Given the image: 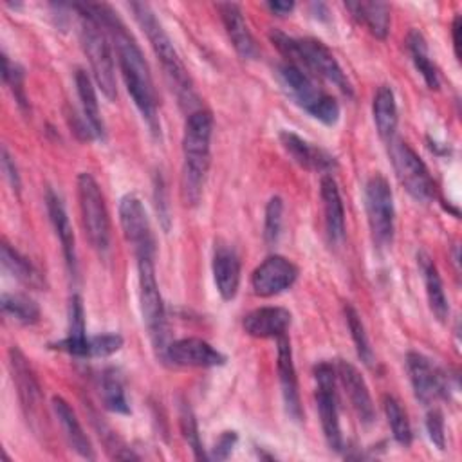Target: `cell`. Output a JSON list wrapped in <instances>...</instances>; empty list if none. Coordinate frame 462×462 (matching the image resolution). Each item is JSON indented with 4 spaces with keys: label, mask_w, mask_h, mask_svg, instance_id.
I'll return each mask as SVG.
<instances>
[{
    "label": "cell",
    "mask_w": 462,
    "mask_h": 462,
    "mask_svg": "<svg viewBox=\"0 0 462 462\" xmlns=\"http://www.w3.org/2000/svg\"><path fill=\"white\" fill-rule=\"evenodd\" d=\"M88 11L96 16V20L106 31L121 69V76L125 79L126 90L132 96L139 114L146 121L152 134H161L159 112H157V94L153 88V79L150 74V67L143 56L141 47L137 45L132 32L121 22V18L112 11L106 4H87Z\"/></svg>",
    "instance_id": "1"
},
{
    "label": "cell",
    "mask_w": 462,
    "mask_h": 462,
    "mask_svg": "<svg viewBox=\"0 0 462 462\" xmlns=\"http://www.w3.org/2000/svg\"><path fill=\"white\" fill-rule=\"evenodd\" d=\"M336 375H337L339 383L343 384L345 393L348 395V401H350L359 422L365 426H370L375 420V408H374L368 386H366L363 375L359 374V370L346 361H337Z\"/></svg>",
    "instance_id": "17"
},
{
    "label": "cell",
    "mask_w": 462,
    "mask_h": 462,
    "mask_svg": "<svg viewBox=\"0 0 462 462\" xmlns=\"http://www.w3.org/2000/svg\"><path fill=\"white\" fill-rule=\"evenodd\" d=\"M282 215H283V202L280 197H271L265 206V220H263V240L273 245L280 238L282 231Z\"/></svg>",
    "instance_id": "39"
},
{
    "label": "cell",
    "mask_w": 462,
    "mask_h": 462,
    "mask_svg": "<svg viewBox=\"0 0 462 462\" xmlns=\"http://www.w3.org/2000/svg\"><path fill=\"white\" fill-rule=\"evenodd\" d=\"M137 258V282H139V309L143 321L148 328L152 343L159 348L164 345L166 336V312L162 296L155 280L153 256Z\"/></svg>",
    "instance_id": "10"
},
{
    "label": "cell",
    "mask_w": 462,
    "mask_h": 462,
    "mask_svg": "<svg viewBox=\"0 0 462 462\" xmlns=\"http://www.w3.org/2000/svg\"><path fill=\"white\" fill-rule=\"evenodd\" d=\"M235 444H236V433H235V431H224V433L218 437V440L215 442L211 458L226 460V458L231 455Z\"/></svg>",
    "instance_id": "42"
},
{
    "label": "cell",
    "mask_w": 462,
    "mask_h": 462,
    "mask_svg": "<svg viewBox=\"0 0 462 462\" xmlns=\"http://www.w3.org/2000/svg\"><path fill=\"white\" fill-rule=\"evenodd\" d=\"M388 153L399 182L419 202H430L435 197V182L417 152L397 135L386 143Z\"/></svg>",
    "instance_id": "9"
},
{
    "label": "cell",
    "mask_w": 462,
    "mask_h": 462,
    "mask_svg": "<svg viewBox=\"0 0 462 462\" xmlns=\"http://www.w3.org/2000/svg\"><path fill=\"white\" fill-rule=\"evenodd\" d=\"M45 204H47V211H49V218L54 227V233L61 244L67 267L72 273H76V240H74V231H72L69 215L65 211L63 200L54 189L49 188L45 193Z\"/></svg>",
    "instance_id": "24"
},
{
    "label": "cell",
    "mask_w": 462,
    "mask_h": 462,
    "mask_svg": "<svg viewBox=\"0 0 462 462\" xmlns=\"http://www.w3.org/2000/svg\"><path fill=\"white\" fill-rule=\"evenodd\" d=\"M345 318H346V325H348V330H350V336H352V341L356 345V352H357L359 359L366 366H372L374 359H375L374 350L370 346L368 336L365 332V325H363L357 310L352 305H345Z\"/></svg>",
    "instance_id": "37"
},
{
    "label": "cell",
    "mask_w": 462,
    "mask_h": 462,
    "mask_svg": "<svg viewBox=\"0 0 462 462\" xmlns=\"http://www.w3.org/2000/svg\"><path fill=\"white\" fill-rule=\"evenodd\" d=\"M291 325V312L283 307H260L244 316L242 327L253 337H280L285 336Z\"/></svg>",
    "instance_id": "21"
},
{
    "label": "cell",
    "mask_w": 462,
    "mask_h": 462,
    "mask_svg": "<svg viewBox=\"0 0 462 462\" xmlns=\"http://www.w3.org/2000/svg\"><path fill=\"white\" fill-rule=\"evenodd\" d=\"M74 79H76L78 97H79V103H81L83 119L90 126L96 139H105V123H103L99 105H97V97H96V92H94V87H92V81H90L88 74L85 70L78 69Z\"/></svg>",
    "instance_id": "29"
},
{
    "label": "cell",
    "mask_w": 462,
    "mask_h": 462,
    "mask_svg": "<svg viewBox=\"0 0 462 462\" xmlns=\"http://www.w3.org/2000/svg\"><path fill=\"white\" fill-rule=\"evenodd\" d=\"M462 20L460 16L457 14L455 20H453V25H451V36H453V49H455V56L457 60H460V31H462Z\"/></svg>",
    "instance_id": "45"
},
{
    "label": "cell",
    "mask_w": 462,
    "mask_h": 462,
    "mask_svg": "<svg viewBox=\"0 0 462 462\" xmlns=\"http://www.w3.org/2000/svg\"><path fill=\"white\" fill-rule=\"evenodd\" d=\"M278 76L296 105H300L312 117L321 121L323 125H336L339 119V105L337 101L321 90L314 79L298 65L285 61L278 67Z\"/></svg>",
    "instance_id": "6"
},
{
    "label": "cell",
    "mask_w": 462,
    "mask_h": 462,
    "mask_svg": "<svg viewBox=\"0 0 462 462\" xmlns=\"http://www.w3.org/2000/svg\"><path fill=\"white\" fill-rule=\"evenodd\" d=\"M269 38L274 47L287 58V61L298 67L303 65V70L314 72L316 76L337 87L341 92L352 96V87L346 79V74L323 42L316 38H292L282 31H271Z\"/></svg>",
    "instance_id": "4"
},
{
    "label": "cell",
    "mask_w": 462,
    "mask_h": 462,
    "mask_svg": "<svg viewBox=\"0 0 462 462\" xmlns=\"http://www.w3.org/2000/svg\"><path fill=\"white\" fill-rule=\"evenodd\" d=\"M179 419H180V431H182V437H184V440L188 442V446L191 448L195 458H199V460L209 458V457L204 453V448H202V442H200V435H199V428H197V420H195V415H193V411H191V408H189L188 404H182V406H180Z\"/></svg>",
    "instance_id": "38"
},
{
    "label": "cell",
    "mask_w": 462,
    "mask_h": 462,
    "mask_svg": "<svg viewBox=\"0 0 462 462\" xmlns=\"http://www.w3.org/2000/svg\"><path fill=\"white\" fill-rule=\"evenodd\" d=\"M345 7L352 13V16L363 23L375 38L384 40L390 31V5L384 2H346Z\"/></svg>",
    "instance_id": "27"
},
{
    "label": "cell",
    "mask_w": 462,
    "mask_h": 462,
    "mask_svg": "<svg viewBox=\"0 0 462 462\" xmlns=\"http://www.w3.org/2000/svg\"><path fill=\"white\" fill-rule=\"evenodd\" d=\"M78 202L81 224L90 245L105 254L110 247V218L99 184L90 173L78 175Z\"/></svg>",
    "instance_id": "7"
},
{
    "label": "cell",
    "mask_w": 462,
    "mask_h": 462,
    "mask_svg": "<svg viewBox=\"0 0 462 462\" xmlns=\"http://www.w3.org/2000/svg\"><path fill=\"white\" fill-rule=\"evenodd\" d=\"M213 134V117L208 110L197 108L189 112L184 123L182 135V175L180 195L186 206H197L200 202L204 182L209 168V148Z\"/></svg>",
    "instance_id": "2"
},
{
    "label": "cell",
    "mask_w": 462,
    "mask_h": 462,
    "mask_svg": "<svg viewBox=\"0 0 462 462\" xmlns=\"http://www.w3.org/2000/svg\"><path fill=\"white\" fill-rule=\"evenodd\" d=\"M278 377L282 386V397L285 402V410L292 420H301V402L298 392V377L292 361V348L287 336H280L278 339Z\"/></svg>",
    "instance_id": "18"
},
{
    "label": "cell",
    "mask_w": 462,
    "mask_h": 462,
    "mask_svg": "<svg viewBox=\"0 0 462 462\" xmlns=\"http://www.w3.org/2000/svg\"><path fill=\"white\" fill-rule=\"evenodd\" d=\"M9 370L13 383L16 386V393L20 399L22 411L31 424L32 431L40 433L42 422H43V395L42 386L36 379V374L31 368V363L23 356V352L18 346L9 348Z\"/></svg>",
    "instance_id": "12"
},
{
    "label": "cell",
    "mask_w": 462,
    "mask_h": 462,
    "mask_svg": "<svg viewBox=\"0 0 462 462\" xmlns=\"http://www.w3.org/2000/svg\"><path fill=\"white\" fill-rule=\"evenodd\" d=\"M319 195L323 202L325 215V231L328 242L339 245L345 238V209L336 180L330 175H323L319 182Z\"/></svg>",
    "instance_id": "22"
},
{
    "label": "cell",
    "mask_w": 462,
    "mask_h": 462,
    "mask_svg": "<svg viewBox=\"0 0 462 462\" xmlns=\"http://www.w3.org/2000/svg\"><path fill=\"white\" fill-rule=\"evenodd\" d=\"M217 9L220 13L222 23L226 27V32L233 43L235 51L245 60H254L258 56V47H256V42L245 23L240 5L235 2H220V4H217Z\"/></svg>",
    "instance_id": "20"
},
{
    "label": "cell",
    "mask_w": 462,
    "mask_h": 462,
    "mask_svg": "<svg viewBox=\"0 0 462 462\" xmlns=\"http://www.w3.org/2000/svg\"><path fill=\"white\" fill-rule=\"evenodd\" d=\"M2 170H4V175L5 179L9 180V184L13 186V189H20V175H18V170H16V164L14 161L11 159L7 148H2Z\"/></svg>",
    "instance_id": "43"
},
{
    "label": "cell",
    "mask_w": 462,
    "mask_h": 462,
    "mask_svg": "<svg viewBox=\"0 0 462 462\" xmlns=\"http://www.w3.org/2000/svg\"><path fill=\"white\" fill-rule=\"evenodd\" d=\"M280 143L285 148V152L289 153V157L305 170L330 171L336 166V159L328 152L305 141L303 137L296 135L294 132H289V130L282 132Z\"/></svg>",
    "instance_id": "19"
},
{
    "label": "cell",
    "mask_w": 462,
    "mask_h": 462,
    "mask_svg": "<svg viewBox=\"0 0 462 462\" xmlns=\"http://www.w3.org/2000/svg\"><path fill=\"white\" fill-rule=\"evenodd\" d=\"M2 310L7 318L22 325H34L40 319V307L32 298L22 292H4Z\"/></svg>",
    "instance_id": "32"
},
{
    "label": "cell",
    "mask_w": 462,
    "mask_h": 462,
    "mask_svg": "<svg viewBox=\"0 0 462 462\" xmlns=\"http://www.w3.org/2000/svg\"><path fill=\"white\" fill-rule=\"evenodd\" d=\"M213 280L222 300H233L240 285V260L233 247L218 244L213 253Z\"/></svg>",
    "instance_id": "23"
},
{
    "label": "cell",
    "mask_w": 462,
    "mask_h": 462,
    "mask_svg": "<svg viewBox=\"0 0 462 462\" xmlns=\"http://www.w3.org/2000/svg\"><path fill=\"white\" fill-rule=\"evenodd\" d=\"M87 337L85 332V310H83V303L81 298L78 294H74L70 298V305H69V334L65 339L58 341L52 345V348L72 354L74 348L78 345H81Z\"/></svg>",
    "instance_id": "33"
},
{
    "label": "cell",
    "mask_w": 462,
    "mask_h": 462,
    "mask_svg": "<svg viewBox=\"0 0 462 462\" xmlns=\"http://www.w3.org/2000/svg\"><path fill=\"white\" fill-rule=\"evenodd\" d=\"M426 431L433 446L442 451L446 448V431H444V417L439 408H431L426 413Z\"/></svg>",
    "instance_id": "41"
},
{
    "label": "cell",
    "mask_w": 462,
    "mask_h": 462,
    "mask_svg": "<svg viewBox=\"0 0 462 462\" xmlns=\"http://www.w3.org/2000/svg\"><path fill=\"white\" fill-rule=\"evenodd\" d=\"M162 356L166 361L177 366H197V368H211L226 363V356L220 354L213 345L200 337H182L170 343Z\"/></svg>",
    "instance_id": "16"
},
{
    "label": "cell",
    "mask_w": 462,
    "mask_h": 462,
    "mask_svg": "<svg viewBox=\"0 0 462 462\" xmlns=\"http://www.w3.org/2000/svg\"><path fill=\"white\" fill-rule=\"evenodd\" d=\"M99 392H101V399H103V406L114 413H130V406L126 401V393L123 388V383L117 375L116 370H106L101 375L99 381Z\"/></svg>",
    "instance_id": "35"
},
{
    "label": "cell",
    "mask_w": 462,
    "mask_h": 462,
    "mask_svg": "<svg viewBox=\"0 0 462 462\" xmlns=\"http://www.w3.org/2000/svg\"><path fill=\"white\" fill-rule=\"evenodd\" d=\"M365 208L375 247H388L393 240L395 206L392 188L381 173L372 175L365 186Z\"/></svg>",
    "instance_id": "8"
},
{
    "label": "cell",
    "mask_w": 462,
    "mask_h": 462,
    "mask_svg": "<svg viewBox=\"0 0 462 462\" xmlns=\"http://www.w3.org/2000/svg\"><path fill=\"white\" fill-rule=\"evenodd\" d=\"M298 278V267L280 254L267 256L251 274L254 294L269 298L287 291Z\"/></svg>",
    "instance_id": "15"
},
{
    "label": "cell",
    "mask_w": 462,
    "mask_h": 462,
    "mask_svg": "<svg viewBox=\"0 0 462 462\" xmlns=\"http://www.w3.org/2000/svg\"><path fill=\"white\" fill-rule=\"evenodd\" d=\"M406 47L410 51V56L415 63V69L420 72L424 83L428 85V88L431 90H437L439 85H440V79H439V70L435 67V63L430 60V54H428V45H426V40L424 36L419 32V31H410L408 32V38H406Z\"/></svg>",
    "instance_id": "31"
},
{
    "label": "cell",
    "mask_w": 462,
    "mask_h": 462,
    "mask_svg": "<svg viewBox=\"0 0 462 462\" xmlns=\"http://www.w3.org/2000/svg\"><path fill=\"white\" fill-rule=\"evenodd\" d=\"M2 78H4V83L9 85V88L13 90L16 103L22 108H25L27 97L23 90V70L16 63H13L5 54H2Z\"/></svg>",
    "instance_id": "40"
},
{
    "label": "cell",
    "mask_w": 462,
    "mask_h": 462,
    "mask_svg": "<svg viewBox=\"0 0 462 462\" xmlns=\"http://www.w3.org/2000/svg\"><path fill=\"white\" fill-rule=\"evenodd\" d=\"M72 7L79 14V38H81L83 51L88 58L94 79L108 99H116L117 87H116V69H114L110 38L103 29V25L88 11L87 4H74Z\"/></svg>",
    "instance_id": "5"
},
{
    "label": "cell",
    "mask_w": 462,
    "mask_h": 462,
    "mask_svg": "<svg viewBox=\"0 0 462 462\" xmlns=\"http://www.w3.org/2000/svg\"><path fill=\"white\" fill-rule=\"evenodd\" d=\"M372 114H374V123L377 128L379 137L388 143L395 137L397 134V103L393 90L388 85H381L374 96L372 103Z\"/></svg>",
    "instance_id": "28"
},
{
    "label": "cell",
    "mask_w": 462,
    "mask_h": 462,
    "mask_svg": "<svg viewBox=\"0 0 462 462\" xmlns=\"http://www.w3.org/2000/svg\"><path fill=\"white\" fill-rule=\"evenodd\" d=\"M417 263H419V269L422 273L430 310L433 312V316L439 321H446V318L449 314V305H448V298H446V292H444V285H442V278L439 274V269H437L435 262L422 251L417 254Z\"/></svg>",
    "instance_id": "26"
},
{
    "label": "cell",
    "mask_w": 462,
    "mask_h": 462,
    "mask_svg": "<svg viewBox=\"0 0 462 462\" xmlns=\"http://www.w3.org/2000/svg\"><path fill=\"white\" fill-rule=\"evenodd\" d=\"M383 408H384V415H386V420L390 424L393 439L404 448L410 446L411 439H413V433H411L408 415H406L404 408L401 406V402L393 395H384Z\"/></svg>",
    "instance_id": "36"
},
{
    "label": "cell",
    "mask_w": 462,
    "mask_h": 462,
    "mask_svg": "<svg viewBox=\"0 0 462 462\" xmlns=\"http://www.w3.org/2000/svg\"><path fill=\"white\" fill-rule=\"evenodd\" d=\"M123 346V336L117 332H106L99 336H87L81 345L74 348L70 356L76 357H106L116 354Z\"/></svg>",
    "instance_id": "34"
},
{
    "label": "cell",
    "mask_w": 462,
    "mask_h": 462,
    "mask_svg": "<svg viewBox=\"0 0 462 462\" xmlns=\"http://www.w3.org/2000/svg\"><path fill=\"white\" fill-rule=\"evenodd\" d=\"M267 9L278 16H285L289 14L292 9H294V4L292 2H282V0H276V2H267L265 4Z\"/></svg>",
    "instance_id": "44"
},
{
    "label": "cell",
    "mask_w": 462,
    "mask_h": 462,
    "mask_svg": "<svg viewBox=\"0 0 462 462\" xmlns=\"http://www.w3.org/2000/svg\"><path fill=\"white\" fill-rule=\"evenodd\" d=\"M52 408H54V413L60 420V426L63 430V435L69 442V446L83 458L87 460H94L96 458V453H94V448H92V442L90 439L87 437L83 426L79 424L74 410L70 408V404L60 397V395H54L52 397Z\"/></svg>",
    "instance_id": "25"
},
{
    "label": "cell",
    "mask_w": 462,
    "mask_h": 462,
    "mask_svg": "<svg viewBox=\"0 0 462 462\" xmlns=\"http://www.w3.org/2000/svg\"><path fill=\"white\" fill-rule=\"evenodd\" d=\"M406 368L415 397L422 404H433L440 397H448V377L435 363L420 352H408Z\"/></svg>",
    "instance_id": "14"
},
{
    "label": "cell",
    "mask_w": 462,
    "mask_h": 462,
    "mask_svg": "<svg viewBox=\"0 0 462 462\" xmlns=\"http://www.w3.org/2000/svg\"><path fill=\"white\" fill-rule=\"evenodd\" d=\"M119 222L135 256H155V240L146 209L139 197L128 193L119 202Z\"/></svg>",
    "instance_id": "13"
},
{
    "label": "cell",
    "mask_w": 462,
    "mask_h": 462,
    "mask_svg": "<svg viewBox=\"0 0 462 462\" xmlns=\"http://www.w3.org/2000/svg\"><path fill=\"white\" fill-rule=\"evenodd\" d=\"M128 7L132 9L141 29L146 32L150 45H152L157 60L161 61L162 70H164L171 88L175 90L180 105L189 108V112H193V103L197 101L193 81L189 78L186 65L180 60L171 38L168 36V32L161 25V22L155 18V13L152 11V7L148 4L132 2Z\"/></svg>",
    "instance_id": "3"
},
{
    "label": "cell",
    "mask_w": 462,
    "mask_h": 462,
    "mask_svg": "<svg viewBox=\"0 0 462 462\" xmlns=\"http://www.w3.org/2000/svg\"><path fill=\"white\" fill-rule=\"evenodd\" d=\"M2 265L5 271H9L18 282H22L27 287L32 289H43L45 287V280L42 276V273L23 256L20 254L14 247H11L9 244H2Z\"/></svg>",
    "instance_id": "30"
},
{
    "label": "cell",
    "mask_w": 462,
    "mask_h": 462,
    "mask_svg": "<svg viewBox=\"0 0 462 462\" xmlns=\"http://www.w3.org/2000/svg\"><path fill=\"white\" fill-rule=\"evenodd\" d=\"M316 379V404L319 411V420L323 428L325 440L330 449L339 451L343 448V435L339 426V408L336 393V366L321 361L314 366Z\"/></svg>",
    "instance_id": "11"
}]
</instances>
